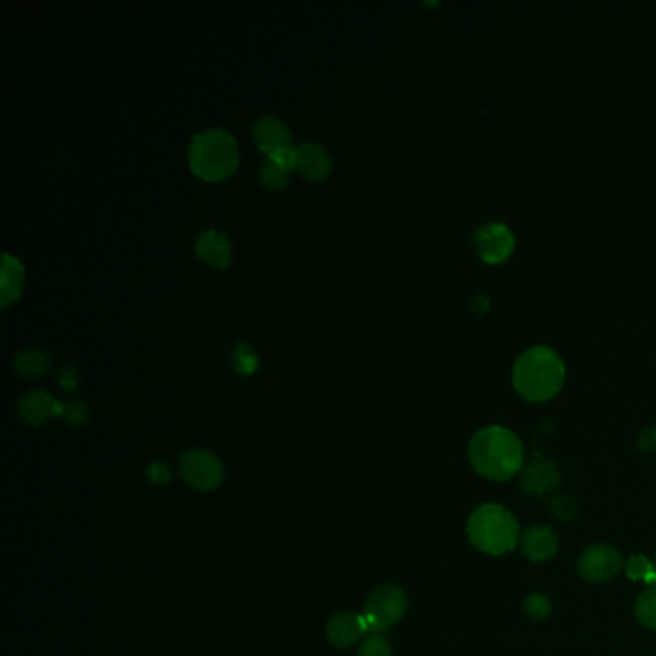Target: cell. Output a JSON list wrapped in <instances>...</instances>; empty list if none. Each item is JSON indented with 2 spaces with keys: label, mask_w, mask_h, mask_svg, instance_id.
Returning a JSON list of instances; mask_svg holds the SVG:
<instances>
[{
  "label": "cell",
  "mask_w": 656,
  "mask_h": 656,
  "mask_svg": "<svg viewBox=\"0 0 656 656\" xmlns=\"http://www.w3.org/2000/svg\"><path fill=\"white\" fill-rule=\"evenodd\" d=\"M468 458L483 478L508 481L524 466V445L512 429L489 426L472 437Z\"/></svg>",
  "instance_id": "1"
},
{
  "label": "cell",
  "mask_w": 656,
  "mask_h": 656,
  "mask_svg": "<svg viewBox=\"0 0 656 656\" xmlns=\"http://www.w3.org/2000/svg\"><path fill=\"white\" fill-rule=\"evenodd\" d=\"M566 366L560 354L549 347H531L520 354L512 368V385L530 403H547L560 393Z\"/></svg>",
  "instance_id": "2"
},
{
  "label": "cell",
  "mask_w": 656,
  "mask_h": 656,
  "mask_svg": "<svg viewBox=\"0 0 656 656\" xmlns=\"http://www.w3.org/2000/svg\"><path fill=\"white\" fill-rule=\"evenodd\" d=\"M466 533L470 543L485 555L501 556L520 545V524L505 506L487 503L470 514Z\"/></svg>",
  "instance_id": "3"
},
{
  "label": "cell",
  "mask_w": 656,
  "mask_h": 656,
  "mask_svg": "<svg viewBox=\"0 0 656 656\" xmlns=\"http://www.w3.org/2000/svg\"><path fill=\"white\" fill-rule=\"evenodd\" d=\"M187 158L195 176L204 181H224L239 166V149L224 129H206L193 137Z\"/></svg>",
  "instance_id": "4"
},
{
  "label": "cell",
  "mask_w": 656,
  "mask_h": 656,
  "mask_svg": "<svg viewBox=\"0 0 656 656\" xmlns=\"http://www.w3.org/2000/svg\"><path fill=\"white\" fill-rule=\"evenodd\" d=\"M408 610V597L395 583L378 585L366 599L364 620L370 633H383L397 626Z\"/></svg>",
  "instance_id": "5"
},
{
  "label": "cell",
  "mask_w": 656,
  "mask_h": 656,
  "mask_svg": "<svg viewBox=\"0 0 656 656\" xmlns=\"http://www.w3.org/2000/svg\"><path fill=\"white\" fill-rule=\"evenodd\" d=\"M179 474L189 487L197 491H214L226 478L222 460L204 449H191L183 453L179 458Z\"/></svg>",
  "instance_id": "6"
},
{
  "label": "cell",
  "mask_w": 656,
  "mask_h": 656,
  "mask_svg": "<svg viewBox=\"0 0 656 656\" xmlns=\"http://www.w3.org/2000/svg\"><path fill=\"white\" fill-rule=\"evenodd\" d=\"M624 568L622 555L606 543H597L587 547L578 558V572L583 580L591 583L610 581Z\"/></svg>",
  "instance_id": "7"
},
{
  "label": "cell",
  "mask_w": 656,
  "mask_h": 656,
  "mask_svg": "<svg viewBox=\"0 0 656 656\" xmlns=\"http://www.w3.org/2000/svg\"><path fill=\"white\" fill-rule=\"evenodd\" d=\"M474 249L485 264H503L514 251L516 239L505 224H487L474 233Z\"/></svg>",
  "instance_id": "8"
},
{
  "label": "cell",
  "mask_w": 656,
  "mask_h": 656,
  "mask_svg": "<svg viewBox=\"0 0 656 656\" xmlns=\"http://www.w3.org/2000/svg\"><path fill=\"white\" fill-rule=\"evenodd\" d=\"M16 410L22 422L39 428L51 422L52 418H62L64 404L56 401V397L45 389H33L20 399Z\"/></svg>",
  "instance_id": "9"
},
{
  "label": "cell",
  "mask_w": 656,
  "mask_h": 656,
  "mask_svg": "<svg viewBox=\"0 0 656 656\" xmlns=\"http://www.w3.org/2000/svg\"><path fill=\"white\" fill-rule=\"evenodd\" d=\"M560 483V470L553 460L537 458L526 466L520 478V489L530 497H545Z\"/></svg>",
  "instance_id": "10"
},
{
  "label": "cell",
  "mask_w": 656,
  "mask_h": 656,
  "mask_svg": "<svg viewBox=\"0 0 656 656\" xmlns=\"http://www.w3.org/2000/svg\"><path fill=\"white\" fill-rule=\"evenodd\" d=\"M366 633H368V624L364 616L354 612H339L326 626L328 641L337 649H351Z\"/></svg>",
  "instance_id": "11"
},
{
  "label": "cell",
  "mask_w": 656,
  "mask_h": 656,
  "mask_svg": "<svg viewBox=\"0 0 656 656\" xmlns=\"http://www.w3.org/2000/svg\"><path fill=\"white\" fill-rule=\"evenodd\" d=\"M195 251L204 264L224 270L231 264L233 258V249L231 241L224 231L218 229H206L195 241Z\"/></svg>",
  "instance_id": "12"
},
{
  "label": "cell",
  "mask_w": 656,
  "mask_h": 656,
  "mask_svg": "<svg viewBox=\"0 0 656 656\" xmlns=\"http://www.w3.org/2000/svg\"><path fill=\"white\" fill-rule=\"evenodd\" d=\"M253 139L256 147L264 152L266 156L279 151V149L293 147L291 129L276 116L258 118L253 126Z\"/></svg>",
  "instance_id": "13"
},
{
  "label": "cell",
  "mask_w": 656,
  "mask_h": 656,
  "mask_svg": "<svg viewBox=\"0 0 656 656\" xmlns=\"http://www.w3.org/2000/svg\"><path fill=\"white\" fill-rule=\"evenodd\" d=\"M333 170L328 151L318 143H303L297 147V172L308 181H324Z\"/></svg>",
  "instance_id": "14"
},
{
  "label": "cell",
  "mask_w": 656,
  "mask_h": 656,
  "mask_svg": "<svg viewBox=\"0 0 656 656\" xmlns=\"http://www.w3.org/2000/svg\"><path fill=\"white\" fill-rule=\"evenodd\" d=\"M520 551L531 562H545L558 551V537L547 526H531L520 537Z\"/></svg>",
  "instance_id": "15"
},
{
  "label": "cell",
  "mask_w": 656,
  "mask_h": 656,
  "mask_svg": "<svg viewBox=\"0 0 656 656\" xmlns=\"http://www.w3.org/2000/svg\"><path fill=\"white\" fill-rule=\"evenodd\" d=\"M24 266L18 258L4 254L2 256V272H0V304L2 308H8L14 303L24 289Z\"/></svg>",
  "instance_id": "16"
},
{
  "label": "cell",
  "mask_w": 656,
  "mask_h": 656,
  "mask_svg": "<svg viewBox=\"0 0 656 656\" xmlns=\"http://www.w3.org/2000/svg\"><path fill=\"white\" fill-rule=\"evenodd\" d=\"M51 354L43 349L31 347L16 354L14 370L20 378L39 379L51 370Z\"/></svg>",
  "instance_id": "17"
},
{
  "label": "cell",
  "mask_w": 656,
  "mask_h": 656,
  "mask_svg": "<svg viewBox=\"0 0 656 656\" xmlns=\"http://www.w3.org/2000/svg\"><path fill=\"white\" fill-rule=\"evenodd\" d=\"M231 364L239 376H253L260 366L258 354L249 343H237L231 353Z\"/></svg>",
  "instance_id": "18"
},
{
  "label": "cell",
  "mask_w": 656,
  "mask_h": 656,
  "mask_svg": "<svg viewBox=\"0 0 656 656\" xmlns=\"http://www.w3.org/2000/svg\"><path fill=\"white\" fill-rule=\"evenodd\" d=\"M635 616L639 624L656 631V585L647 587L635 601Z\"/></svg>",
  "instance_id": "19"
},
{
  "label": "cell",
  "mask_w": 656,
  "mask_h": 656,
  "mask_svg": "<svg viewBox=\"0 0 656 656\" xmlns=\"http://www.w3.org/2000/svg\"><path fill=\"white\" fill-rule=\"evenodd\" d=\"M289 170L281 168L276 162L272 160H264V164L260 166V183L268 189V191H283L289 185Z\"/></svg>",
  "instance_id": "20"
},
{
  "label": "cell",
  "mask_w": 656,
  "mask_h": 656,
  "mask_svg": "<svg viewBox=\"0 0 656 656\" xmlns=\"http://www.w3.org/2000/svg\"><path fill=\"white\" fill-rule=\"evenodd\" d=\"M626 574L630 580L645 581L649 587L656 585L655 562H651L647 556H631L626 562Z\"/></svg>",
  "instance_id": "21"
},
{
  "label": "cell",
  "mask_w": 656,
  "mask_h": 656,
  "mask_svg": "<svg viewBox=\"0 0 656 656\" xmlns=\"http://www.w3.org/2000/svg\"><path fill=\"white\" fill-rule=\"evenodd\" d=\"M89 416H91V410H89V404L85 403V401L74 399V401L64 403L62 418H64V422L70 428H81V426H85L89 422Z\"/></svg>",
  "instance_id": "22"
},
{
  "label": "cell",
  "mask_w": 656,
  "mask_h": 656,
  "mask_svg": "<svg viewBox=\"0 0 656 656\" xmlns=\"http://www.w3.org/2000/svg\"><path fill=\"white\" fill-rule=\"evenodd\" d=\"M358 656H393V649L385 637H381L379 633H370L362 641V645L358 649Z\"/></svg>",
  "instance_id": "23"
},
{
  "label": "cell",
  "mask_w": 656,
  "mask_h": 656,
  "mask_svg": "<svg viewBox=\"0 0 656 656\" xmlns=\"http://www.w3.org/2000/svg\"><path fill=\"white\" fill-rule=\"evenodd\" d=\"M524 608L531 620H545L551 616V601L541 593H531Z\"/></svg>",
  "instance_id": "24"
},
{
  "label": "cell",
  "mask_w": 656,
  "mask_h": 656,
  "mask_svg": "<svg viewBox=\"0 0 656 656\" xmlns=\"http://www.w3.org/2000/svg\"><path fill=\"white\" fill-rule=\"evenodd\" d=\"M551 512L558 522H570L578 516V505L572 497L562 495V497H556L555 501L551 503Z\"/></svg>",
  "instance_id": "25"
},
{
  "label": "cell",
  "mask_w": 656,
  "mask_h": 656,
  "mask_svg": "<svg viewBox=\"0 0 656 656\" xmlns=\"http://www.w3.org/2000/svg\"><path fill=\"white\" fill-rule=\"evenodd\" d=\"M268 160L276 162L281 168L285 170H297V147H285V149H279V151L272 152L266 156Z\"/></svg>",
  "instance_id": "26"
},
{
  "label": "cell",
  "mask_w": 656,
  "mask_h": 656,
  "mask_svg": "<svg viewBox=\"0 0 656 656\" xmlns=\"http://www.w3.org/2000/svg\"><path fill=\"white\" fill-rule=\"evenodd\" d=\"M147 478L156 483V485H164L168 481L172 480V472L168 468V464L164 462H152L147 466Z\"/></svg>",
  "instance_id": "27"
},
{
  "label": "cell",
  "mask_w": 656,
  "mask_h": 656,
  "mask_svg": "<svg viewBox=\"0 0 656 656\" xmlns=\"http://www.w3.org/2000/svg\"><path fill=\"white\" fill-rule=\"evenodd\" d=\"M58 383L66 391H76L77 387H79V372H77L74 366H64L58 372Z\"/></svg>",
  "instance_id": "28"
},
{
  "label": "cell",
  "mask_w": 656,
  "mask_h": 656,
  "mask_svg": "<svg viewBox=\"0 0 656 656\" xmlns=\"http://www.w3.org/2000/svg\"><path fill=\"white\" fill-rule=\"evenodd\" d=\"M637 447L643 453H655L656 451V426L645 429L639 439H637Z\"/></svg>",
  "instance_id": "29"
},
{
  "label": "cell",
  "mask_w": 656,
  "mask_h": 656,
  "mask_svg": "<svg viewBox=\"0 0 656 656\" xmlns=\"http://www.w3.org/2000/svg\"><path fill=\"white\" fill-rule=\"evenodd\" d=\"M655 570H656V558H655Z\"/></svg>",
  "instance_id": "30"
}]
</instances>
